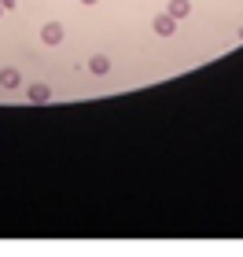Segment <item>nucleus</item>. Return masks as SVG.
<instances>
[{
	"instance_id": "f257e3e1",
	"label": "nucleus",
	"mask_w": 243,
	"mask_h": 257,
	"mask_svg": "<svg viewBox=\"0 0 243 257\" xmlns=\"http://www.w3.org/2000/svg\"><path fill=\"white\" fill-rule=\"evenodd\" d=\"M41 41L44 44H63V22H44L41 26Z\"/></svg>"
},
{
	"instance_id": "6e6552de",
	"label": "nucleus",
	"mask_w": 243,
	"mask_h": 257,
	"mask_svg": "<svg viewBox=\"0 0 243 257\" xmlns=\"http://www.w3.org/2000/svg\"><path fill=\"white\" fill-rule=\"evenodd\" d=\"M81 4H89V8H92V4H96V0H81Z\"/></svg>"
},
{
	"instance_id": "0eeeda50",
	"label": "nucleus",
	"mask_w": 243,
	"mask_h": 257,
	"mask_svg": "<svg viewBox=\"0 0 243 257\" xmlns=\"http://www.w3.org/2000/svg\"><path fill=\"white\" fill-rule=\"evenodd\" d=\"M0 4H4V8H15V4H19V0H0Z\"/></svg>"
},
{
	"instance_id": "39448f33",
	"label": "nucleus",
	"mask_w": 243,
	"mask_h": 257,
	"mask_svg": "<svg viewBox=\"0 0 243 257\" xmlns=\"http://www.w3.org/2000/svg\"><path fill=\"white\" fill-rule=\"evenodd\" d=\"M192 11V4L188 0H170V8H166V15H173V19H184Z\"/></svg>"
},
{
	"instance_id": "f03ea898",
	"label": "nucleus",
	"mask_w": 243,
	"mask_h": 257,
	"mask_svg": "<svg viewBox=\"0 0 243 257\" xmlns=\"http://www.w3.org/2000/svg\"><path fill=\"white\" fill-rule=\"evenodd\" d=\"M151 26H155L158 37H173V30H177V19H173V15H155Z\"/></svg>"
},
{
	"instance_id": "7ed1b4c3",
	"label": "nucleus",
	"mask_w": 243,
	"mask_h": 257,
	"mask_svg": "<svg viewBox=\"0 0 243 257\" xmlns=\"http://www.w3.org/2000/svg\"><path fill=\"white\" fill-rule=\"evenodd\" d=\"M26 99H30V103H48V99H52V88H48V85H30V88H26Z\"/></svg>"
},
{
	"instance_id": "9d476101",
	"label": "nucleus",
	"mask_w": 243,
	"mask_h": 257,
	"mask_svg": "<svg viewBox=\"0 0 243 257\" xmlns=\"http://www.w3.org/2000/svg\"><path fill=\"white\" fill-rule=\"evenodd\" d=\"M0 15H4V4H0Z\"/></svg>"
},
{
	"instance_id": "1a4fd4ad",
	"label": "nucleus",
	"mask_w": 243,
	"mask_h": 257,
	"mask_svg": "<svg viewBox=\"0 0 243 257\" xmlns=\"http://www.w3.org/2000/svg\"><path fill=\"white\" fill-rule=\"evenodd\" d=\"M239 41H243V26H239Z\"/></svg>"
},
{
	"instance_id": "20e7f679",
	"label": "nucleus",
	"mask_w": 243,
	"mask_h": 257,
	"mask_svg": "<svg viewBox=\"0 0 243 257\" xmlns=\"http://www.w3.org/2000/svg\"><path fill=\"white\" fill-rule=\"evenodd\" d=\"M22 85V77H19V70H11V66H4V70H0V88H19Z\"/></svg>"
},
{
	"instance_id": "423d86ee",
	"label": "nucleus",
	"mask_w": 243,
	"mask_h": 257,
	"mask_svg": "<svg viewBox=\"0 0 243 257\" xmlns=\"http://www.w3.org/2000/svg\"><path fill=\"white\" fill-rule=\"evenodd\" d=\"M89 70H92V74H107V70H111V59H107V55H92V59H89Z\"/></svg>"
}]
</instances>
